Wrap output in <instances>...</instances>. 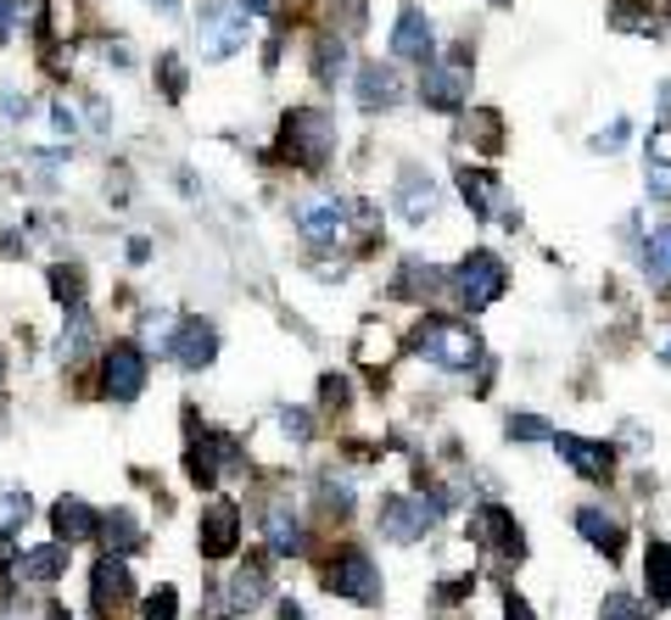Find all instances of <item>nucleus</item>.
<instances>
[{"label": "nucleus", "mask_w": 671, "mask_h": 620, "mask_svg": "<svg viewBox=\"0 0 671 620\" xmlns=\"http://www.w3.org/2000/svg\"><path fill=\"white\" fill-rule=\"evenodd\" d=\"M414 359H426L432 370L443 375H470L487 352H481V335L465 324V319H448V313H426L414 324Z\"/></svg>", "instance_id": "f257e3e1"}, {"label": "nucleus", "mask_w": 671, "mask_h": 620, "mask_svg": "<svg viewBox=\"0 0 671 620\" xmlns=\"http://www.w3.org/2000/svg\"><path fill=\"white\" fill-rule=\"evenodd\" d=\"M437 520H443V509H437L432 492H386V498L375 503L381 537L397 543V548H408V543H419V537H432Z\"/></svg>", "instance_id": "f03ea898"}, {"label": "nucleus", "mask_w": 671, "mask_h": 620, "mask_svg": "<svg viewBox=\"0 0 671 620\" xmlns=\"http://www.w3.org/2000/svg\"><path fill=\"white\" fill-rule=\"evenodd\" d=\"M330 151H336V129H330L324 113H313V107H291V113L280 118V157H286L291 168L319 173V168L330 162Z\"/></svg>", "instance_id": "7ed1b4c3"}, {"label": "nucleus", "mask_w": 671, "mask_h": 620, "mask_svg": "<svg viewBox=\"0 0 671 620\" xmlns=\"http://www.w3.org/2000/svg\"><path fill=\"white\" fill-rule=\"evenodd\" d=\"M448 291L459 297V308L470 313H487L503 291H510V263H503L498 252H470L459 269L448 275Z\"/></svg>", "instance_id": "20e7f679"}, {"label": "nucleus", "mask_w": 671, "mask_h": 620, "mask_svg": "<svg viewBox=\"0 0 671 620\" xmlns=\"http://www.w3.org/2000/svg\"><path fill=\"white\" fill-rule=\"evenodd\" d=\"M324 592L330 598H348V603H364V609H375L381 603V570H375V559H370V548H336L330 559H324Z\"/></svg>", "instance_id": "39448f33"}, {"label": "nucleus", "mask_w": 671, "mask_h": 620, "mask_svg": "<svg viewBox=\"0 0 671 620\" xmlns=\"http://www.w3.org/2000/svg\"><path fill=\"white\" fill-rule=\"evenodd\" d=\"M151 381V352L140 341H113L102 346V397L107 403H135Z\"/></svg>", "instance_id": "423d86ee"}, {"label": "nucleus", "mask_w": 671, "mask_h": 620, "mask_svg": "<svg viewBox=\"0 0 671 620\" xmlns=\"http://www.w3.org/2000/svg\"><path fill=\"white\" fill-rule=\"evenodd\" d=\"M554 453H560L582 481H594V487H605V481L616 475V441L576 436V430H554Z\"/></svg>", "instance_id": "0eeeda50"}, {"label": "nucleus", "mask_w": 671, "mask_h": 620, "mask_svg": "<svg viewBox=\"0 0 671 620\" xmlns=\"http://www.w3.org/2000/svg\"><path fill=\"white\" fill-rule=\"evenodd\" d=\"M470 537L487 554H498V559H526V531H521V520L503 509V503H481L470 514Z\"/></svg>", "instance_id": "6e6552de"}, {"label": "nucleus", "mask_w": 671, "mask_h": 620, "mask_svg": "<svg viewBox=\"0 0 671 620\" xmlns=\"http://www.w3.org/2000/svg\"><path fill=\"white\" fill-rule=\"evenodd\" d=\"M353 207L342 202V196H302L297 207H291V218H297V235L308 240V246H336L348 235V218Z\"/></svg>", "instance_id": "1a4fd4ad"}, {"label": "nucleus", "mask_w": 671, "mask_h": 620, "mask_svg": "<svg viewBox=\"0 0 671 620\" xmlns=\"http://www.w3.org/2000/svg\"><path fill=\"white\" fill-rule=\"evenodd\" d=\"M196 34H202V62H224L246 45V12L213 0V7H202V18H196Z\"/></svg>", "instance_id": "9d476101"}, {"label": "nucleus", "mask_w": 671, "mask_h": 620, "mask_svg": "<svg viewBox=\"0 0 671 620\" xmlns=\"http://www.w3.org/2000/svg\"><path fill=\"white\" fill-rule=\"evenodd\" d=\"M196 548H202V559H235L241 554V509L230 503V498H213L207 509H202V531H196Z\"/></svg>", "instance_id": "9b49d317"}, {"label": "nucleus", "mask_w": 671, "mask_h": 620, "mask_svg": "<svg viewBox=\"0 0 671 620\" xmlns=\"http://www.w3.org/2000/svg\"><path fill=\"white\" fill-rule=\"evenodd\" d=\"M135 598V576H129V559H118V554H102L96 565H90V609L102 614V620H118V609Z\"/></svg>", "instance_id": "f8f14e48"}, {"label": "nucleus", "mask_w": 671, "mask_h": 620, "mask_svg": "<svg viewBox=\"0 0 671 620\" xmlns=\"http://www.w3.org/2000/svg\"><path fill=\"white\" fill-rule=\"evenodd\" d=\"M162 359H174L180 370H207L219 359V330L207 319H174V335H168V352Z\"/></svg>", "instance_id": "ddd939ff"}, {"label": "nucleus", "mask_w": 671, "mask_h": 620, "mask_svg": "<svg viewBox=\"0 0 671 620\" xmlns=\"http://www.w3.org/2000/svg\"><path fill=\"white\" fill-rule=\"evenodd\" d=\"M392 56L397 62H414V67H432L437 62V29L419 7H403L397 12V29H392Z\"/></svg>", "instance_id": "4468645a"}, {"label": "nucleus", "mask_w": 671, "mask_h": 620, "mask_svg": "<svg viewBox=\"0 0 671 620\" xmlns=\"http://www.w3.org/2000/svg\"><path fill=\"white\" fill-rule=\"evenodd\" d=\"M571 525L582 531V543H587V548H599L610 565L627 554V525H621V520H616L605 503H582V509L571 514Z\"/></svg>", "instance_id": "2eb2a0df"}, {"label": "nucleus", "mask_w": 671, "mask_h": 620, "mask_svg": "<svg viewBox=\"0 0 671 620\" xmlns=\"http://www.w3.org/2000/svg\"><path fill=\"white\" fill-rule=\"evenodd\" d=\"M392 207H397L403 224H432L437 207H443V196H437V185L419 168H403L397 173V191H392Z\"/></svg>", "instance_id": "dca6fc26"}, {"label": "nucleus", "mask_w": 671, "mask_h": 620, "mask_svg": "<svg viewBox=\"0 0 671 620\" xmlns=\"http://www.w3.org/2000/svg\"><path fill=\"white\" fill-rule=\"evenodd\" d=\"M51 531H56V543H84V537H102V509H90L84 498H73V492H62L56 503H51Z\"/></svg>", "instance_id": "f3484780"}, {"label": "nucleus", "mask_w": 671, "mask_h": 620, "mask_svg": "<svg viewBox=\"0 0 671 620\" xmlns=\"http://www.w3.org/2000/svg\"><path fill=\"white\" fill-rule=\"evenodd\" d=\"M264 548L280 554V559H297V554L308 548V531H302V520H297V509H291L286 498H275V503L264 509Z\"/></svg>", "instance_id": "a211bd4d"}, {"label": "nucleus", "mask_w": 671, "mask_h": 620, "mask_svg": "<svg viewBox=\"0 0 671 620\" xmlns=\"http://www.w3.org/2000/svg\"><path fill=\"white\" fill-rule=\"evenodd\" d=\"M67 565H73V548H67V543H40V548H23L12 581H18V587H23V581H34V587H56V581L67 576Z\"/></svg>", "instance_id": "6ab92c4d"}, {"label": "nucleus", "mask_w": 671, "mask_h": 620, "mask_svg": "<svg viewBox=\"0 0 671 620\" xmlns=\"http://www.w3.org/2000/svg\"><path fill=\"white\" fill-rule=\"evenodd\" d=\"M419 101H426L432 113H459L470 101V84H465V67H426V78H419Z\"/></svg>", "instance_id": "aec40b11"}, {"label": "nucleus", "mask_w": 671, "mask_h": 620, "mask_svg": "<svg viewBox=\"0 0 671 620\" xmlns=\"http://www.w3.org/2000/svg\"><path fill=\"white\" fill-rule=\"evenodd\" d=\"M443 286H448V275L437 269V263L403 257V263H397V280H392V297H397V302H426V297H437Z\"/></svg>", "instance_id": "412c9836"}, {"label": "nucleus", "mask_w": 671, "mask_h": 620, "mask_svg": "<svg viewBox=\"0 0 671 620\" xmlns=\"http://www.w3.org/2000/svg\"><path fill=\"white\" fill-rule=\"evenodd\" d=\"M643 191L649 202H671V129H649V151H643Z\"/></svg>", "instance_id": "4be33fe9"}, {"label": "nucleus", "mask_w": 671, "mask_h": 620, "mask_svg": "<svg viewBox=\"0 0 671 620\" xmlns=\"http://www.w3.org/2000/svg\"><path fill=\"white\" fill-rule=\"evenodd\" d=\"M102 543H107V554H118V559L140 554V548H146L140 514H135V509H107V514H102Z\"/></svg>", "instance_id": "5701e85b"}, {"label": "nucleus", "mask_w": 671, "mask_h": 620, "mask_svg": "<svg viewBox=\"0 0 671 620\" xmlns=\"http://www.w3.org/2000/svg\"><path fill=\"white\" fill-rule=\"evenodd\" d=\"M397 96H403V90H397V73H392L386 62H364V67H359V107H364V113H392Z\"/></svg>", "instance_id": "b1692460"}, {"label": "nucleus", "mask_w": 671, "mask_h": 620, "mask_svg": "<svg viewBox=\"0 0 671 620\" xmlns=\"http://www.w3.org/2000/svg\"><path fill=\"white\" fill-rule=\"evenodd\" d=\"M264 598H269V565L264 559H252V565H241L230 576V603L235 609H258Z\"/></svg>", "instance_id": "393cba45"}, {"label": "nucleus", "mask_w": 671, "mask_h": 620, "mask_svg": "<svg viewBox=\"0 0 671 620\" xmlns=\"http://www.w3.org/2000/svg\"><path fill=\"white\" fill-rule=\"evenodd\" d=\"M459 196L470 202V218H487L492 213V202H498V173H487V168H459Z\"/></svg>", "instance_id": "a878e982"}, {"label": "nucleus", "mask_w": 671, "mask_h": 620, "mask_svg": "<svg viewBox=\"0 0 671 620\" xmlns=\"http://www.w3.org/2000/svg\"><path fill=\"white\" fill-rule=\"evenodd\" d=\"M643 576H649V598L660 609H671V543H649L643 548Z\"/></svg>", "instance_id": "bb28decb"}, {"label": "nucleus", "mask_w": 671, "mask_h": 620, "mask_svg": "<svg viewBox=\"0 0 671 620\" xmlns=\"http://www.w3.org/2000/svg\"><path fill=\"white\" fill-rule=\"evenodd\" d=\"M342 73H348V40L342 34H324L313 45V78L319 84H342Z\"/></svg>", "instance_id": "cd10ccee"}, {"label": "nucleus", "mask_w": 671, "mask_h": 620, "mask_svg": "<svg viewBox=\"0 0 671 620\" xmlns=\"http://www.w3.org/2000/svg\"><path fill=\"white\" fill-rule=\"evenodd\" d=\"M392 359H397V335H392L386 324H375V319H370V324H364V335H359V364H370V370L381 364V370H386Z\"/></svg>", "instance_id": "c85d7f7f"}, {"label": "nucleus", "mask_w": 671, "mask_h": 620, "mask_svg": "<svg viewBox=\"0 0 671 620\" xmlns=\"http://www.w3.org/2000/svg\"><path fill=\"white\" fill-rule=\"evenodd\" d=\"M34 514V498L29 487H0V537H12V531H23Z\"/></svg>", "instance_id": "c756f323"}, {"label": "nucleus", "mask_w": 671, "mask_h": 620, "mask_svg": "<svg viewBox=\"0 0 671 620\" xmlns=\"http://www.w3.org/2000/svg\"><path fill=\"white\" fill-rule=\"evenodd\" d=\"M643 269H649L654 286H671V224L643 240Z\"/></svg>", "instance_id": "7c9ffc66"}, {"label": "nucleus", "mask_w": 671, "mask_h": 620, "mask_svg": "<svg viewBox=\"0 0 671 620\" xmlns=\"http://www.w3.org/2000/svg\"><path fill=\"white\" fill-rule=\"evenodd\" d=\"M51 291H56V302L67 313L84 308V269H78V263H56V269H51Z\"/></svg>", "instance_id": "2f4dec72"}, {"label": "nucleus", "mask_w": 671, "mask_h": 620, "mask_svg": "<svg viewBox=\"0 0 671 620\" xmlns=\"http://www.w3.org/2000/svg\"><path fill=\"white\" fill-rule=\"evenodd\" d=\"M90 341H96V324H90V313L78 308V313H73V324L62 330V341H56V359H62V364L84 359V346H90Z\"/></svg>", "instance_id": "473e14b6"}, {"label": "nucleus", "mask_w": 671, "mask_h": 620, "mask_svg": "<svg viewBox=\"0 0 671 620\" xmlns=\"http://www.w3.org/2000/svg\"><path fill=\"white\" fill-rule=\"evenodd\" d=\"M319 509L336 514V520H348L353 514V481L348 475H324L319 481Z\"/></svg>", "instance_id": "72a5a7b5"}, {"label": "nucleus", "mask_w": 671, "mask_h": 620, "mask_svg": "<svg viewBox=\"0 0 671 620\" xmlns=\"http://www.w3.org/2000/svg\"><path fill=\"white\" fill-rule=\"evenodd\" d=\"M275 425H280V436L291 441V448H308V441H313V419H308V408H275Z\"/></svg>", "instance_id": "f704fd0d"}, {"label": "nucleus", "mask_w": 671, "mask_h": 620, "mask_svg": "<svg viewBox=\"0 0 671 620\" xmlns=\"http://www.w3.org/2000/svg\"><path fill=\"white\" fill-rule=\"evenodd\" d=\"M503 430H510V441H554V425L543 414H510Z\"/></svg>", "instance_id": "c9c22d12"}, {"label": "nucleus", "mask_w": 671, "mask_h": 620, "mask_svg": "<svg viewBox=\"0 0 671 620\" xmlns=\"http://www.w3.org/2000/svg\"><path fill=\"white\" fill-rule=\"evenodd\" d=\"M157 78H162V96H168V101H180V96H185V62H180L174 51H162V56H157Z\"/></svg>", "instance_id": "e433bc0d"}, {"label": "nucleus", "mask_w": 671, "mask_h": 620, "mask_svg": "<svg viewBox=\"0 0 671 620\" xmlns=\"http://www.w3.org/2000/svg\"><path fill=\"white\" fill-rule=\"evenodd\" d=\"M174 614H180V587L162 581V587L146 592V620H174Z\"/></svg>", "instance_id": "4c0bfd02"}, {"label": "nucleus", "mask_w": 671, "mask_h": 620, "mask_svg": "<svg viewBox=\"0 0 671 620\" xmlns=\"http://www.w3.org/2000/svg\"><path fill=\"white\" fill-rule=\"evenodd\" d=\"M610 23L616 29H649V0H616V7H610Z\"/></svg>", "instance_id": "58836bf2"}, {"label": "nucleus", "mask_w": 671, "mask_h": 620, "mask_svg": "<svg viewBox=\"0 0 671 620\" xmlns=\"http://www.w3.org/2000/svg\"><path fill=\"white\" fill-rule=\"evenodd\" d=\"M599 620H643V603H638L632 592H605Z\"/></svg>", "instance_id": "ea45409f"}, {"label": "nucleus", "mask_w": 671, "mask_h": 620, "mask_svg": "<svg viewBox=\"0 0 671 620\" xmlns=\"http://www.w3.org/2000/svg\"><path fill=\"white\" fill-rule=\"evenodd\" d=\"M319 403L324 408H348L353 403V381L348 375H319Z\"/></svg>", "instance_id": "a19ab883"}, {"label": "nucleus", "mask_w": 671, "mask_h": 620, "mask_svg": "<svg viewBox=\"0 0 671 620\" xmlns=\"http://www.w3.org/2000/svg\"><path fill=\"white\" fill-rule=\"evenodd\" d=\"M470 129H476V146H481V151H498V146H503V135H498V113H476V118L465 124V135H470Z\"/></svg>", "instance_id": "79ce46f5"}, {"label": "nucleus", "mask_w": 671, "mask_h": 620, "mask_svg": "<svg viewBox=\"0 0 671 620\" xmlns=\"http://www.w3.org/2000/svg\"><path fill=\"white\" fill-rule=\"evenodd\" d=\"M470 592H476V576H454V581H437V592H432V598L448 609V603H459V598H470Z\"/></svg>", "instance_id": "37998d69"}, {"label": "nucleus", "mask_w": 671, "mask_h": 620, "mask_svg": "<svg viewBox=\"0 0 671 620\" xmlns=\"http://www.w3.org/2000/svg\"><path fill=\"white\" fill-rule=\"evenodd\" d=\"M330 18H342V29H359L364 23V0H330ZM336 29V34H342Z\"/></svg>", "instance_id": "c03bdc74"}, {"label": "nucleus", "mask_w": 671, "mask_h": 620, "mask_svg": "<svg viewBox=\"0 0 671 620\" xmlns=\"http://www.w3.org/2000/svg\"><path fill=\"white\" fill-rule=\"evenodd\" d=\"M621 146H627V118H616L610 129L594 135V151H621Z\"/></svg>", "instance_id": "a18cd8bd"}, {"label": "nucleus", "mask_w": 671, "mask_h": 620, "mask_svg": "<svg viewBox=\"0 0 671 620\" xmlns=\"http://www.w3.org/2000/svg\"><path fill=\"white\" fill-rule=\"evenodd\" d=\"M51 124H56V135H78V107H67V101H51Z\"/></svg>", "instance_id": "49530a36"}, {"label": "nucleus", "mask_w": 671, "mask_h": 620, "mask_svg": "<svg viewBox=\"0 0 671 620\" xmlns=\"http://www.w3.org/2000/svg\"><path fill=\"white\" fill-rule=\"evenodd\" d=\"M503 620H537V614H532V603L521 592H503Z\"/></svg>", "instance_id": "de8ad7c7"}, {"label": "nucleus", "mask_w": 671, "mask_h": 620, "mask_svg": "<svg viewBox=\"0 0 671 620\" xmlns=\"http://www.w3.org/2000/svg\"><path fill=\"white\" fill-rule=\"evenodd\" d=\"M0 107H7V118H12V124H23V118H29V107H34V101H29V96H23V90H7V101H0Z\"/></svg>", "instance_id": "09e8293b"}, {"label": "nucleus", "mask_w": 671, "mask_h": 620, "mask_svg": "<svg viewBox=\"0 0 671 620\" xmlns=\"http://www.w3.org/2000/svg\"><path fill=\"white\" fill-rule=\"evenodd\" d=\"M12 23H18V0H0V45L12 40Z\"/></svg>", "instance_id": "8fccbe9b"}, {"label": "nucleus", "mask_w": 671, "mask_h": 620, "mask_svg": "<svg viewBox=\"0 0 671 620\" xmlns=\"http://www.w3.org/2000/svg\"><path fill=\"white\" fill-rule=\"evenodd\" d=\"M275 620H308V614H302L297 598H280V603H275Z\"/></svg>", "instance_id": "3c124183"}, {"label": "nucleus", "mask_w": 671, "mask_h": 620, "mask_svg": "<svg viewBox=\"0 0 671 620\" xmlns=\"http://www.w3.org/2000/svg\"><path fill=\"white\" fill-rule=\"evenodd\" d=\"M241 12H246V18H269L275 0H241Z\"/></svg>", "instance_id": "603ef678"}, {"label": "nucleus", "mask_w": 671, "mask_h": 620, "mask_svg": "<svg viewBox=\"0 0 671 620\" xmlns=\"http://www.w3.org/2000/svg\"><path fill=\"white\" fill-rule=\"evenodd\" d=\"M129 257H135V263H146V257H151V240H140V235H135V240H129Z\"/></svg>", "instance_id": "864d4df0"}, {"label": "nucleus", "mask_w": 671, "mask_h": 620, "mask_svg": "<svg viewBox=\"0 0 671 620\" xmlns=\"http://www.w3.org/2000/svg\"><path fill=\"white\" fill-rule=\"evenodd\" d=\"M660 364H671V330L660 335Z\"/></svg>", "instance_id": "5fc2aeb1"}, {"label": "nucleus", "mask_w": 671, "mask_h": 620, "mask_svg": "<svg viewBox=\"0 0 671 620\" xmlns=\"http://www.w3.org/2000/svg\"><path fill=\"white\" fill-rule=\"evenodd\" d=\"M151 7H162V12H168V7H174V0H151Z\"/></svg>", "instance_id": "6e6d98bb"}, {"label": "nucleus", "mask_w": 671, "mask_h": 620, "mask_svg": "<svg viewBox=\"0 0 671 620\" xmlns=\"http://www.w3.org/2000/svg\"><path fill=\"white\" fill-rule=\"evenodd\" d=\"M0 386H7V359H0Z\"/></svg>", "instance_id": "4d7b16f0"}, {"label": "nucleus", "mask_w": 671, "mask_h": 620, "mask_svg": "<svg viewBox=\"0 0 671 620\" xmlns=\"http://www.w3.org/2000/svg\"><path fill=\"white\" fill-rule=\"evenodd\" d=\"M492 7H510V0H492Z\"/></svg>", "instance_id": "13d9d810"}]
</instances>
